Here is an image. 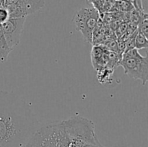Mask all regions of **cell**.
Listing matches in <instances>:
<instances>
[{"mask_svg": "<svg viewBox=\"0 0 148 147\" xmlns=\"http://www.w3.org/2000/svg\"><path fill=\"white\" fill-rule=\"evenodd\" d=\"M119 66L124 74L134 79H139L143 85L148 81V56H143L135 48L124 52Z\"/></svg>", "mask_w": 148, "mask_h": 147, "instance_id": "obj_2", "label": "cell"}, {"mask_svg": "<svg viewBox=\"0 0 148 147\" xmlns=\"http://www.w3.org/2000/svg\"><path fill=\"white\" fill-rule=\"evenodd\" d=\"M10 18L8 10L3 4H0V24H2Z\"/></svg>", "mask_w": 148, "mask_h": 147, "instance_id": "obj_13", "label": "cell"}, {"mask_svg": "<svg viewBox=\"0 0 148 147\" xmlns=\"http://www.w3.org/2000/svg\"><path fill=\"white\" fill-rule=\"evenodd\" d=\"M100 19V13L94 7L82 8L75 13L73 17L74 24L77 31L82 33L88 43H92V33Z\"/></svg>", "mask_w": 148, "mask_h": 147, "instance_id": "obj_3", "label": "cell"}, {"mask_svg": "<svg viewBox=\"0 0 148 147\" xmlns=\"http://www.w3.org/2000/svg\"><path fill=\"white\" fill-rule=\"evenodd\" d=\"M24 147H27V146H26V145H25V146H24Z\"/></svg>", "mask_w": 148, "mask_h": 147, "instance_id": "obj_16", "label": "cell"}, {"mask_svg": "<svg viewBox=\"0 0 148 147\" xmlns=\"http://www.w3.org/2000/svg\"><path fill=\"white\" fill-rule=\"evenodd\" d=\"M114 71L105 67L103 69L97 71V76H98V79L100 83L104 84L107 83L109 81L111 75L114 74Z\"/></svg>", "mask_w": 148, "mask_h": 147, "instance_id": "obj_11", "label": "cell"}, {"mask_svg": "<svg viewBox=\"0 0 148 147\" xmlns=\"http://www.w3.org/2000/svg\"><path fill=\"white\" fill-rule=\"evenodd\" d=\"M108 50L103 45H93L90 52L92 65L96 71L106 67Z\"/></svg>", "mask_w": 148, "mask_h": 147, "instance_id": "obj_6", "label": "cell"}, {"mask_svg": "<svg viewBox=\"0 0 148 147\" xmlns=\"http://www.w3.org/2000/svg\"><path fill=\"white\" fill-rule=\"evenodd\" d=\"M10 17H26L43 8L45 0H4Z\"/></svg>", "mask_w": 148, "mask_h": 147, "instance_id": "obj_4", "label": "cell"}, {"mask_svg": "<svg viewBox=\"0 0 148 147\" xmlns=\"http://www.w3.org/2000/svg\"><path fill=\"white\" fill-rule=\"evenodd\" d=\"M106 0H88V2L92 5V7L96 9L98 12H101V9H102L103 4Z\"/></svg>", "mask_w": 148, "mask_h": 147, "instance_id": "obj_14", "label": "cell"}, {"mask_svg": "<svg viewBox=\"0 0 148 147\" xmlns=\"http://www.w3.org/2000/svg\"><path fill=\"white\" fill-rule=\"evenodd\" d=\"M134 48L137 50L148 48V37L140 32H137L134 41Z\"/></svg>", "mask_w": 148, "mask_h": 147, "instance_id": "obj_10", "label": "cell"}, {"mask_svg": "<svg viewBox=\"0 0 148 147\" xmlns=\"http://www.w3.org/2000/svg\"><path fill=\"white\" fill-rule=\"evenodd\" d=\"M121 57H122V56L120 53H119L118 52L108 50L107 63L106 67L114 71L116 68L119 66L120 61L121 60Z\"/></svg>", "mask_w": 148, "mask_h": 147, "instance_id": "obj_7", "label": "cell"}, {"mask_svg": "<svg viewBox=\"0 0 148 147\" xmlns=\"http://www.w3.org/2000/svg\"><path fill=\"white\" fill-rule=\"evenodd\" d=\"M130 1L133 6L134 9L139 10V11H144L143 5V0H127Z\"/></svg>", "mask_w": 148, "mask_h": 147, "instance_id": "obj_15", "label": "cell"}, {"mask_svg": "<svg viewBox=\"0 0 148 147\" xmlns=\"http://www.w3.org/2000/svg\"><path fill=\"white\" fill-rule=\"evenodd\" d=\"M12 49L7 45L3 34L2 27L0 24V62H4L7 60Z\"/></svg>", "mask_w": 148, "mask_h": 147, "instance_id": "obj_8", "label": "cell"}, {"mask_svg": "<svg viewBox=\"0 0 148 147\" xmlns=\"http://www.w3.org/2000/svg\"><path fill=\"white\" fill-rule=\"evenodd\" d=\"M25 20L26 17H10L1 24L6 42L12 50L20 43Z\"/></svg>", "mask_w": 148, "mask_h": 147, "instance_id": "obj_5", "label": "cell"}, {"mask_svg": "<svg viewBox=\"0 0 148 147\" xmlns=\"http://www.w3.org/2000/svg\"><path fill=\"white\" fill-rule=\"evenodd\" d=\"M137 30L148 37V15L147 13L144 14L137 24Z\"/></svg>", "mask_w": 148, "mask_h": 147, "instance_id": "obj_12", "label": "cell"}, {"mask_svg": "<svg viewBox=\"0 0 148 147\" xmlns=\"http://www.w3.org/2000/svg\"><path fill=\"white\" fill-rule=\"evenodd\" d=\"M40 126L24 99L0 91V147H24Z\"/></svg>", "mask_w": 148, "mask_h": 147, "instance_id": "obj_1", "label": "cell"}, {"mask_svg": "<svg viewBox=\"0 0 148 147\" xmlns=\"http://www.w3.org/2000/svg\"><path fill=\"white\" fill-rule=\"evenodd\" d=\"M134 9V6L127 0H116L115 5H114V12H130Z\"/></svg>", "mask_w": 148, "mask_h": 147, "instance_id": "obj_9", "label": "cell"}]
</instances>
